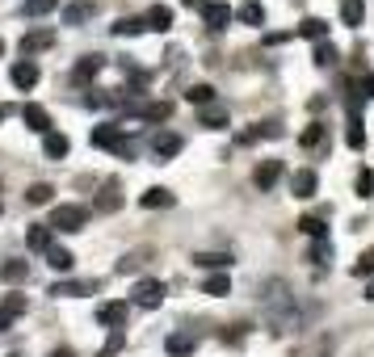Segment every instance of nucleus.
Masks as SVG:
<instances>
[{"label":"nucleus","instance_id":"1","mask_svg":"<svg viewBox=\"0 0 374 357\" xmlns=\"http://www.w3.org/2000/svg\"><path fill=\"white\" fill-rule=\"evenodd\" d=\"M261 311H265V319H269V332H286V324H290V319H294V311H299L290 282L269 277V282L261 286Z\"/></svg>","mask_w":374,"mask_h":357},{"label":"nucleus","instance_id":"2","mask_svg":"<svg viewBox=\"0 0 374 357\" xmlns=\"http://www.w3.org/2000/svg\"><path fill=\"white\" fill-rule=\"evenodd\" d=\"M93 147H105V151H118V156H135V147L127 143V134L118 122H101L93 127Z\"/></svg>","mask_w":374,"mask_h":357},{"label":"nucleus","instance_id":"3","mask_svg":"<svg viewBox=\"0 0 374 357\" xmlns=\"http://www.w3.org/2000/svg\"><path fill=\"white\" fill-rule=\"evenodd\" d=\"M89 223V211L85 206H55L50 211V231H80V227Z\"/></svg>","mask_w":374,"mask_h":357},{"label":"nucleus","instance_id":"4","mask_svg":"<svg viewBox=\"0 0 374 357\" xmlns=\"http://www.w3.org/2000/svg\"><path fill=\"white\" fill-rule=\"evenodd\" d=\"M160 303H164V282L143 277L139 286H135V307H143V311H156Z\"/></svg>","mask_w":374,"mask_h":357},{"label":"nucleus","instance_id":"5","mask_svg":"<svg viewBox=\"0 0 374 357\" xmlns=\"http://www.w3.org/2000/svg\"><path fill=\"white\" fill-rule=\"evenodd\" d=\"M131 114L143 118V122H169V118H173V105H169V101H135Z\"/></svg>","mask_w":374,"mask_h":357},{"label":"nucleus","instance_id":"6","mask_svg":"<svg viewBox=\"0 0 374 357\" xmlns=\"http://www.w3.org/2000/svg\"><path fill=\"white\" fill-rule=\"evenodd\" d=\"M181 147H186V139H181L177 131H160L156 139H151V151H156V160H173Z\"/></svg>","mask_w":374,"mask_h":357},{"label":"nucleus","instance_id":"7","mask_svg":"<svg viewBox=\"0 0 374 357\" xmlns=\"http://www.w3.org/2000/svg\"><path fill=\"white\" fill-rule=\"evenodd\" d=\"M232 4H223V0H210V4H206V9H202V21H206V26H210V30H228V26H232Z\"/></svg>","mask_w":374,"mask_h":357},{"label":"nucleus","instance_id":"8","mask_svg":"<svg viewBox=\"0 0 374 357\" xmlns=\"http://www.w3.org/2000/svg\"><path fill=\"white\" fill-rule=\"evenodd\" d=\"M9 80H13L17 89H34V85H38V63H34V59H17L13 72H9Z\"/></svg>","mask_w":374,"mask_h":357},{"label":"nucleus","instance_id":"9","mask_svg":"<svg viewBox=\"0 0 374 357\" xmlns=\"http://www.w3.org/2000/svg\"><path fill=\"white\" fill-rule=\"evenodd\" d=\"M316 185H320V177H316L311 169H299V173L290 177V193H294L299 202H307V198H316Z\"/></svg>","mask_w":374,"mask_h":357},{"label":"nucleus","instance_id":"10","mask_svg":"<svg viewBox=\"0 0 374 357\" xmlns=\"http://www.w3.org/2000/svg\"><path fill=\"white\" fill-rule=\"evenodd\" d=\"M282 181V160H261L257 164V173H252V185L257 189H274Z\"/></svg>","mask_w":374,"mask_h":357},{"label":"nucleus","instance_id":"11","mask_svg":"<svg viewBox=\"0 0 374 357\" xmlns=\"http://www.w3.org/2000/svg\"><path fill=\"white\" fill-rule=\"evenodd\" d=\"M101 68H105V55H85V59L72 68V80H76V85H89Z\"/></svg>","mask_w":374,"mask_h":357},{"label":"nucleus","instance_id":"12","mask_svg":"<svg viewBox=\"0 0 374 357\" xmlns=\"http://www.w3.org/2000/svg\"><path fill=\"white\" fill-rule=\"evenodd\" d=\"M164 349H169V357H189L198 349V336H193V332H173V336L164 341Z\"/></svg>","mask_w":374,"mask_h":357},{"label":"nucleus","instance_id":"13","mask_svg":"<svg viewBox=\"0 0 374 357\" xmlns=\"http://www.w3.org/2000/svg\"><path fill=\"white\" fill-rule=\"evenodd\" d=\"M97 324H105L109 332H118V328L127 324V303H105V307L97 311Z\"/></svg>","mask_w":374,"mask_h":357},{"label":"nucleus","instance_id":"14","mask_svg":"<svg viewBox=\"0 0 374 357\" xmlns=\"http://www.w3.org/2000/svg\"><path fill=\"white\" fill-rule=\"evenodd\" d=\"M21 122H26L30 131H38V134H50V114L43 110V105H26V110H21Z\"/></svg>","mask_w":374,"mask_h":357},{"label":"nucleus","instance_id":"15","mask_svg":"<svg viewBox=\"0 0 374 357\" xmlns=\"http://www.w3.org/2000/svg\"><path fill=\"white\" fill-rule=\"evenodd\" d=\"M50 43H55L50 30H34V34H26V38H21V59H30L34 50H47Z\"/></svg>","mask_w":374,"mask_h":357},{"label":"nucleus","instance_id":"16","mask_svg":"<svg viewBox=\"0 0 374 357\" xmlns=\"http://www.w3.org/2000/svg\"><path fill=\"white\" fill-rule=\"evenodd\" d=\"M143 21H147V30H160V34H164V30L173 26V9H169V4H151Z\"/></svg>","mask_w":374,"mask_h":357},{"label":"nucleus","instance_id":"17","mask_svg":"<svg viewBox=\"0 0 374 357\" xmlns=\"http://www.w3.org/2000/svg\"><path fill=\"white\" fill-rule=\"evenodd\" d=\"M93 290H97L93 282H55V286H50L55 299H59V294H63V299H80V294H93Z\"/></svg>","mask_w":374,"mask_h":357},{"label":"nucleus","instance_id":"18","mask_svg":"<svg viewBox=\"0 0 374 357\" xmlns=\"http://www.w3.org/2000/svg\"><path fill=\"white\" fill-rule=\"evenodd\" d=\"M198 122H202L206 131H223V127H228V110H219V105H206V110H198Z\"/></svg>","mask_w":374,"mask_h":357},{"label":"nucleus","instance_id":"19","mask_svg":"<svg viewBox=\"0 0 374 357\" xmlns=\"http://www.w3.org/2000/svg\"><path fill=\"white\" fill-rule=\"evenodd\" d=\"M278 134H282L278 122H257L252 131H244L240 139H235V143H257V139H278Z\"/></svg>","mask_w":374,"mask_h":357},{"label":"nucleus","instance_id":"20","mask_svg":"<svg viewBox=\"0 0 374 357\" xmlns=\"http://www.w3.org/2000/svg\"><path fill=\"white\" fill-rule=\"evenodd\" d=\"M122 206V193H118V181H105V189H101V198H97V211H118Z\"/></svg>","mask_w":374,"mask_h":357},{"label":"nucleus","instance_id":"21","mask_svg":"<svg viewBox=\"0 0 374 357\" xmlns=\"http://www.w3.org/2000/svg\"><path fill=\"white\" fill-rule=\"evenodd\" d=\"M202 294H215V299L232 294V277H228V273H210V277L202 282Z\"/></svg>","mask_w":374,"mask_h":357},{"label":"nucleus","instance_id":"22","mask_svg":"<svg viewBox=\"0 0 374 357\" xmlns=\"http://www.w3.org/2000/svg\"><path fill=\"white\" fill-rule=\"evenodd\" d=\"M68 147H72V143H68V134H43V151H47L50 160H63V156H68Z\"/></svg>","mask_w":374,"mask_h":357},{"label":"nucleus","instance_id":"23","mask_svg":"<svg viewBox=\"0 0 374 357\" xmlns=\"http://www.w3.org/2000/svg\"><path fill=\"white\" fill-rule=\"evenodd\" d=\"M193 265H198V269H215V273H223V269L232 265V257H228V252H198V257H193Z\"/></svg>","mask_w":374,"mask_h":357},{"label":"nucleus","instance_id":"24","mask_svg":"<svg viewBox=\"0 0 374 357\" xmlns=\"http://www.w3.org/2000/svg\"><path fill=\"white\" fill-rule=\"evenodd\" d=\"M47 265L55 269V273H68V269L76 265V257H72L68 248H59V244H50V252H47Z\"/></svg>","mask_w":374,"mask_h":357},{"label":"nucleus","instance_id":"25","mask_svg":"<svg viewBox=\"0 0 374 357\" xmlns=\"http://www.w3.org/2000/svg\"><path fill=\"white\" fill-rule=\"evenodd\" d=\"M143 30H147L143 17H118V21H114V34H118V38H135V34H143Z\"/></svg>","mask_w":374,"mask_h":357},{"label":"nucleus","instance_id":"26","mask_svg":"<svg viewBox=\"0 0 374 357\" xmlns=\"http://www.w3.org/2000/svg\"><path fill=\"white\" fill-rule=\"evenodd\" d=\"M362 17H366V4H362V0H341V21H345V26H362Z\"/></svg>","mask_w":374,"mask_h":357},{"label":"nucleus","instance_id":"27","mask_svg":"<svg viewBox=\"0 0 374 357\" xmlns=\"http://www.w3.org/2000/svg\"><path fill=\"white\" fill-rule=\"evenodd\" d=\"M139 202H143V206H147V211H164V206H173V193L156 185V189H147V193H143Z\"/></svg>","mask_w":374,"mask_h":357},{"label":"nucleus","instance_id":"28","mask_svg":"<svg viewBox=\"0 0 374 357\" xmlns=\"http://www.w3.org/2000/svg\"><path fill=\"white\" fill-rule=\"evenodd\" d=\"M299 34H303V38H311V43H324V34H328V21H320V17H307V21L299 26Z\"/></svg>","mask_w":374,"mask_h":357},{"label":"nucleus","instance_id":"29","mask_svg":"<svg viewBox=\"0 0 374 357\" xmlns=\"http://www.w3.org/2000/svg\"><path fill=\"white\" fill-rule=\"evenodd\" d=\"M26 244H30L34 252H50V227H30Z\"/></svg>","mask_w":374,"mask_h":357},{"label":"nucleus","instance_id":"30","mask_svg":"<svg viewBox=\"0 0 374 357\" xmlns=\"http://www.w3.org/2000/svg\"><path fill=\"white\" fill-rule=\"evenodd\" d=\"M189 101L198 105V110H206V105H215V89L210 85H189V92H186Z\"/></svg>","mask_w":374,"mask_h":357},{"label":"nucleus","instance_id":"31","mask_svg":"<svg viewBox=\"0 0 374 357\" xmlns=\"http://www.w3.org/2000/svg\"><path fill=\"white\" fill-rule=\"evenodd\" d=\"M0 277H4V282H26V277H30V265H26V261H4V265H0Z\"/></svg>","mask_w":374,"mask_h":357},{"label":"nucleus","instance_id":"32","mask_svg":"<svg viewBox=\"0 0 374 357\" xmlns=\"http://www.w3.org/2000/svg\"><path fill=\"white\" fill-rule=\"evenodd\" d=\"M50 193H55V189H50L47 181H38V185H30V189H26V202H30V206H47Z\"/></svg>","mask_w":374,"mask_h":357},{"label":"nucleus","instance_id":"33","mask_svg":"<svg viewBox=\"0 0 374 357\" xmlns=\"http://www.w3.org/2000/svg\"><path fill=\"white\" fill-rule=\"evenodd\" d=\"M89 17H93V4H68V9H63V21H68V26H80V21H89Z\"/></svg>","mask_w":374,"mask_h":357},{"label":"nucleus","instance_id":"34","mask_svg":"<svg viewBox=\"0 0 374 357\" xmlns=\"http://www.w3.org/2000/svg\"><path fill=\"white\" fill-rule=\"evenodd\" d=\"M240 21H244V26H265V9H261L257 0H248V4L240 9Z\"/></svg>","mask_w":374,"mask_h":357},{"label":"nucleus","instance_id":"35","mask_svg":"<svg viewBox=\"0 0 374 357\" xmlns=\"http://www.w3.org/2000/svg\"><path fill=\"white\" fill-rule=\"evenodd\" d=\"M345 139H349V147H353V151H358V147L366 143V134H362V118H358V110L349 114V134H345Z\"/></svg>","mask_w":374,"mask_h":357},{"label":"nucleus","instance_id":"36","mask_svg":"<svg viewBox=\"0 0 374 357\" xmlns=\"http://www.w3.org/2000/svg\"><path fill=\"white\" fill-rule=\"evenodd\" d=\"M299 231H307L311 240H328V227H324V219H299Z\"/></svg>","mask_w":374,"mask_h":357},{"label":"nucleus","instance_id":"37","mask_svg":"<svg viewBox=\"0 0 374 357\" xmlns=\"http://www.w3.org/2000/svg\"><path fill=\"white\" fill-rule=\"evenodd\" d=\"M0 307H4V311L17 319V315L26 311V294H4V299H0Z\"/></svg>","mask_w":374,"mask_h":357},{"label":"nucleus","instance_id":"38","mask_svg":"<svg viewBox=\"0 0 374 357\" xmlns=\"http://www.w3.org/2000/svg\"><path fill=\"white\" fill-rule=\"evenodd\" d=\"M316 63H320V68H332V63H336V46L332 43H316Z\"/></svg>","mask_w":374,"mask_h":357},{"label":"nucleus","instance_id":"39","mask_svg":"<svg viewBox=\"0 0 374 357\" xmlns=\"http://www.w3.org/2000/svg\"><path fill=\"white\" fill-rule=\"evenodd\" d=\"M59 0H26V17H43V13H50Z\"/></svg>","mask_w":374,"mask_h":357},{"label":"nucleus","instance_id":"40","mask_svg":"<svg viewBox=\"0 0 374 357\" xmlns=\"http://www.w3.org/2000/svg\"><path fill=\"white\" fill-rule=\"evenodd\" d=\"M299 143H303V147H320V143H324V127H320V122H316V127H307Z\"/></svg>","mask_w":374,"mask_h":357},{"label":"nucleus","instance_id":"41","mask_svg":"<svg viewBox=\"0 0 374 357\" xmlns=\"http://www.w3.org/2000/svg\"><path fill=\"white\" fill-rule=\"evenodd\" d=\"M353 273H358V277H370L374 273V252H362V257L353 261Z\"/></svg>","mask_w":374,"mask_h":357},{"label":"nucleus","instance_id":"42","mask_svg":"<svg viewBox=\"0 0 374 357\" xmlns=\"http://www.w3.org/2000/svg\"><path fill=\"white\" fill-rule=\"evenodd\" d=\"M358 193H362V198H370V193H374V173H370V169H362V173H358Z\"/></svg>","mask_w":374,"mask_h":357},{"label":"nucleus","instance_id":"43","mask_svg":"<svg viewBox=\"0 0 374 357\" xmlns=\"http://www.w3.org/2000/svg\"><path fill=\"white\" fill-rule=\"evenodd\" d=\"M328 252H332V248H328V240H316V248H311V261H316V265H328Z\"/></svg>","mask_w":374,"mask_h":357},{"label":"nucleus","instance_id":"44","mask_svg":"<svg viewBox=\"0 0 374 357\" xmlns=\"http://www.w3.org/2000/svg\"><path fill=\"white\" fill-rule=\"evenodd\" d=\"M244 332H248V324H235V328L223 332V341H244Z\"/></svg>","mask_w":374,"mask_h":357},{"label":"nucleus","instance_id":"45","mask_svg":"<svg viewBox=\"0 0 374 357\" xmlns=\"http://www.w3.org/2000/svg\"><path fill=\"white\" fill-rule=\"evenodd\" d=\"M362 97H374V72L366 76V80H362Z\"/></svg>","mask_w":374,"mask_h":357},{"label":"nucleus","instance_id":"46","mask_svg":"<svg viewBox=\"0 0 374 357\" xmlns=\"http://www.w3.org/2000/svg\"><path fill=\"white\" fill-rule=\"evenodd\" d=\"M181 4H186V9H206L210 0H181Z\"/></svg>","mask_w":374,"mask_h":357},{"label":"nucleus","instance_id":"47","mask_svg":"<svg viewBox=\"0 0 374 357\" xmlns=\"http://www.w3.org/2000/svg\"><path fill=\"white\" fill-rule=\"evenodd\" d=\"M9 324H13V315H9V311H4V307H0V332H4Z\"/></svg>","mask_w":374,"mask_h":357},{"label":"nucleus","instance_id":"48","mask_svg":"<svg viewBox=\"0 0 374 357\" xmlns=\"http://www.w3.org/2000/svg\"><path fill=\"white\" fill-rule=\"evenodd\" d=\"M50 357H72V349H55Z\"/></svg>","mask_w":374,"mask_h":357},{"label":"nucleus","instance_id":"49","mask_svg":"<svg viewBox=\"0 0 374 357\" xmlns=\"http://www.w3.org/2000/svg\"><path fill=\"white\" fill-rule=\"evenodd\" d=\"M366 299H374V282H370V286H366Z\"/></svg>","mask_w":374,"mask_h":357},{"label":"nucleus","instance_id":"50","mask_svg":"<svg viewBox=\"0 0 374 357\" xmlns=\"http://www.w3.org/2000/svg\"><path fill=\"white\" fill-rule=\"evenodd\" d=\"M4 118H9V110H4V105H0V122H4Z\"/></svg>","mask_w":374,"mask_h":357},{"label":"nucleus","instance_id":"51","mask_svg":"<svg viewBox=\"0 0 374 357\" xmlns=\"http://www.w3.org/2000/svg\"><path fill=\"white\" fill-rule=\"evenodd\" d=\"M0 55H4V43H0Z\"/></svg>","mask_w":374,"mask_h":357}]
</instances>
